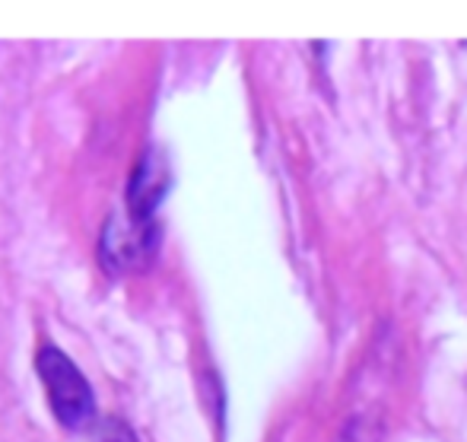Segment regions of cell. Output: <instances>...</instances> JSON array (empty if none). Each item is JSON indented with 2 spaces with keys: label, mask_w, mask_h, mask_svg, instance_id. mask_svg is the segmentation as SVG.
<instances>
[{
  "label": "cell",
  "mask_w": 467,
  "mask_h": 442,
  "mask_svg": "<svg viewBox=\"0 0 467 442\" xmlns=\"http://www.w3.org/2000/svg\"><path fill=\"white\" fill-rule=\"evenodd\" d=\"M36 369L57 424L70 426V430H83L87 424H93L96 417L93 388H89L87 375L77 369V363L67 353L45 344L36 356Z\"/></svg>",
  "instance_id": "obj_1"
},
{
  "label": "cell",
  "mask_w": 467,
  "mask_h": 442,
  "mask_svg": "<svg viewBox=\"0 0 467 442\" xmlns=\"http://www.w3.org/2000/svg\"><path fill=\"white\" fill-rule=\"evenodd\" d=\"M156 246H160L156 220H134L128 210L111 214L102 226V236H99V255L111 274H130V270L147 268L156 255Z\"/></svg>",
  "instance_id": "obj_2"
},
{
  "label": "cell",
  "mask_w": 467,
  "mask_h": 442,
  "mask_svg": "<svg viewBox=\"0 0 467 442\" xmlns=\"http://www.w3.org/2000/svg\"><path fill=\"white\" fill-rule=\"evenodd\" d=\"M172 175H169V163L160 150H147V153L137 160L134 173L128 178V191H124V210H128L134 220L150 223L156 214V207L166 197Z\"/></svg>",
  "instance_id": "obj_3"
},
{
  "label": "cell",
  "mask_w": 467,
  "mask_h": 442,
  "mask_svg": "<svg viewBox=\"0 0 467 442\" xmlns=\"http://www.w3.org/2000/svg\"><path fill=\"white\" fill-rule=\"evenodd\" d=\"M89 442H137V437L130 433L128 424L109 417V420H99V426L93 430V439Z\"/></svg>",
  "instance_id": "obj_4"
}]
</instances>
